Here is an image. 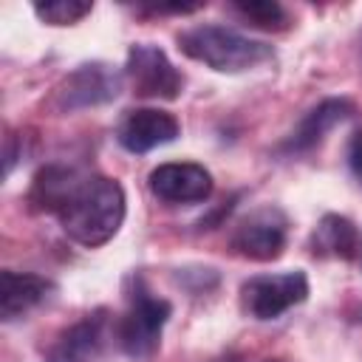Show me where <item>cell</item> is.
<instances>
[{"instance_id":"cell-1","label":"cell","mask_w":362,"mask_h":362,"mask_svg":"<svg viewBox=\"0 0 362 362\" xmlns=\"http://www.w3.org/2000/svg\"><path fill=\"white\" fill-rule=\"evenodd\" d=\"M31 204L57 215L65 235L90 249L107 243L119 232L127 212L119 181L62 164H48L37 173L31 184Z\"/></svg>"},{"instance_id":"cell-2","label":"cell","mask_w":362,"mask_h":362,"mask_svg":"<svg viewBox=\"0 0 362 362\" xmlns=\"http://www.w3.org/2000/svg\"><path fill=\"white\" fill-rule=\"evenodd\" d=\"M178 48L195 59L204 62L212 71L221 74H238V71H249L266 59H272V45L243 37L226 25H215V23H204V25H192L187 31L178 34Z\"/></svg>"},{"instance_id":"cell-3","label":"cell","mask_w":362,"mask_h":362,"mask_svg":"<svg viewBox=\"0 0 362 362\" xmlns=\"http://www.w3.org/2000/svg\"><path fill=\"white\" fill-rule=\"evenodd\" d=\"M170 314H173V305L164 297H156L144 286V280L136 277L130 305L122 314L119 328H116L122 351L127 356H150L161 342V331H164Z\"/></svg>"},{"instance_id":"cell-4","label":"cell","mask_w":362,"mask_h":362,"mask_svg":"<svg viewBox=\"0 0 362 362\" xmlns=\"http://www.w3.org/2000/svg\"><path fill=\"white\" fill-rule=\"evenodd\" d=\"M308 297L305 272H277V274H255L240 286L243 311L252 320H277L288 308L300 305Z\"/></svg>"},{"instance_id":"cell-5","label":"cell","mask_w":362,"mask_h":362,"mask_svg":"<svg viewBox=\"0 0 362 362\" xmlns=\"http://www.w3.org/2000/svg\"><path fill=\"white\" fill-rule=\"evenodd\" d=\"M122 74L113 71L105 62H85L74 68L57 88L54 93V107L62 113L71 110H85V107H99L107 105L119 96L122 90Z\"/></svg>"},{"instance_id":"cell-6","label":"cell","mask_w":362,"mask_h":362,"mask_svg":"<svg viewBox=\"0 0 362 362\" xmlns=\"http://www.w3.org/2000/svg\"><path fill=\"white\" fill-rule=\"evenodd\" d=\"M124 76L133 85V90L147 99H175L184 85V76L178 74V68L153 42L130 45Z\"/></svg>"},{"instance_id":"cell-7","label":"cell","mask_w":362,"mask_h":362,"mask_svg":"<svg viewBox=\"0 0 362 362\" xmlns=\"http://www.w3.org/2000/svg\"><path fill=\"white\" fill-rule=\"evenodd\" d=\"M288 218L280 206L252 209L232 232V249L249 260H274L283 255Z\"/></svg>"},{"instance_id":"cell-8","label":"cell","mask_w":362,"mask_h":362,"mask_svg":"<svg viewBox=\"0 0 362 362\" xmlns=\"http://www.w3.org/2000/svg\"><path fill=\"white\" fill-rule=\"evenodd\" d=\"M181 133V124L173 113L156 110V107H136L127 110L116 127V139L127 153H150L161 144L175 141Z\"/></svg>"},{"instance_id":"cell-9","label":"cell","mask_w":362,"mask_h":362,"mask_svg":"<svg viewBox=\"0 0 362 362\" xmlns=\"http://www.w3.org/2000/svg\"><path fill=\"white\" fill-rule=\"evenodd\" d=\"M150 192L167 204H198L212 195V175L201 164L192 161H170L158 164L150 178Z\"/></svg>"},{"instance_id":"cell-10","label":"cell","mask_w":362,"mask_h":362,"mask_svg":"<svg viewBox=\"0 0 362 362\" xmlns=\"http://www.w3.org/2000/svg\"><path fill=\"white\" fill-rule=\"evenodd\" d=\"M105 311H93L65 328L45 354V362H99L105 354Z\"/></svg>"},{"instance_id":"cell-11","label":"cell","mask_w":362,"mask_h":362,"mask_svg":"<svg viewBox=\"0 0 362 362\" xmlns=\"http://www.w3.org/2000/svg\"><path fill=\"white\" fill-rule=\"evenodd\" d=\"M351 113H354V105L348 99H325V102H320L291 130V136L286 139V150L288 153H305V150L317 147L325 139V133L334 130L339 122H345Z\"/></svg>"},{"instance_id":"cell-12","label":"cell","mask_w":362,"mask_h":362,"mask_svg":"<svg viewBox=\"0 0 362 362\" xmlns=\"http://www.w3.org/2000/svg\"><path fill=\"white\" fill-rule=\"evenodd\" d=\"M51 291V283L40 274H23V272H3L0 274V314L6 322L28 314L34 305H40Z\"/></svg>"},{"instance_id":"cell-13","label":"cell","mask_w":362,"mask_h":362,"mask_svg":"<svg viewBox=\"0 0 362 362\" xmlns=\"http://www.w3.org/2000/svg\"><path fill=\"white\" fill-rule=\"evenodd\" d=\"M356 243H359V235H356V226L342 218V215H325L311 238V252L314 255H331V257H342V260H351L356 255Z\"/></svg>"},{"instance_id":"cell-14","label":"cell","mask_w":362,"mask_h":362,"mask_svg":"<svg viewBox=\"0 0 362 362\" xmlns=\"http://www.w3.org/2000/svg\"><path fill=\"white\" fill-rule=\"evenodd\" d=\"M232 8L243 20L266 31H280L288 25V11L274 0H240V3H232Z\"/></svg>"},{"instance_id":"cell-15","label":"cell","mask_w":362,"mask_h":362,"mask_svg":"<svg viewBox=\"0 0 362 362\" xmlns=\"http://www.w3.org/2000/svg\"><path fill=\"white\" fill-rule=\"evenodd\" d=\"M34 11L42 23L74 25V23H79L82 17H88L93 11V3H88V0H51V3H37Z\"/></svg>"},{"instance_id":"cell-16","label":"cell","mask_w":362,"mask_h":362,"mask_svg":"<svg viewBox=\"0 0 362 362\" xmlns=\"http://www.w3.org/2000/svg\"><path fill=\"white\" fill-rule=\"evenodd\" d=\"M348 167L356 175V181L362 184V130L354 133L351 141H348Z\"/></svg>"},{"instance_id":"cell-17","label":"cell","mask_w":362,"mask_h":362,"mask_svg":"<svg viewBox=\"0 0 362 362\" xmlns=\"http://www.w3.org/2000/svg\"><path fill=\"white\" fill-rule=\"evenodd\" d=\"M266 362H280V359H266Z\"/></svg>"}]
</instances>
